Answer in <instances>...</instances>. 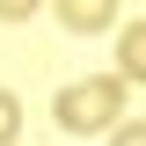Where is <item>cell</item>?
<instances>
[{"mask_svg": "<svg viewBox=\"0 0 146 146\" xmlns=\"http://www.w3.org/2000/svg\"><path fill=\"white\" fill-rule=\"evenodd\" d=\"M51 117L66 131H117V117H124V80L117 73H95V80H66L58 88V102H51Z\"/></svg>", "mask_w": 146, "mask_h": 146, "instance_id": "6da1fadb", "label": "cell"}, {"mask_svg": "<svg viewBox=\"0 0 146 146\" xmlns=\"http://www.w3.org/2000/svg\"><path fill=\"white\" fill-rule=\"evenodd\" d=\"M58 22H66V29H80V36H95V29H110V22H117V0H58Z\"/></svg>", "mask_w": 146, "mask_h": 146, "instance_id": "7a4b0ae2", "label": "cell"}, {"mask_svg": "<svg viewBox=\"0 0 146 146\" xmlns=\"http://www.w3.org/2000/svg\"><path fill=\"white\" fill-rule=\"evenodd\" d=\"M117 80H146V22H131L117 36Z\"/></svg>", "mask_w": 146, "mask_h": 146, "instance_id": "3957f363", "label": "cell"}, {"mask_svg": "<svg viewBox=\"0 0 146 146\" xmlns=\"http://www.w3.org/2000/svg\"><path fill=\"white\" fill-rule=\"evenodd\" d=\"M15 124H22V102L0 88V146H15Z\"/></svg>", "mask_w": 146, "mask_h": 146, "instance_id": "277c9868", "label": "cell"}, {"mask_svg": "<svg viewBox=\"0 0 146 146\" xmlns=\"http://www.w3.org/2000/svg\"><path fill=\"white\" fill-rule=\"evenodd\" d=\"M36 7H44V0H0V15H7V22H29Z\"/></svg>", "mask_w": 146, "mask_h": 146, "instance_id": "5b68a950", "label": "cell"}, {"mask_svg": "<svg viewBox=\"0 0 146 146\" xmlns=\"http://www.w3.org/2000/svg\"><path fill=\"white\" fill-rule=\"evenodd\" d=\"M110 146H146V124H117V131H110Z\"/></svg>", "mask_w": 146, "mask_h": 146, "instance_id": "8992f818", "label": "cell"}]
</instances>
